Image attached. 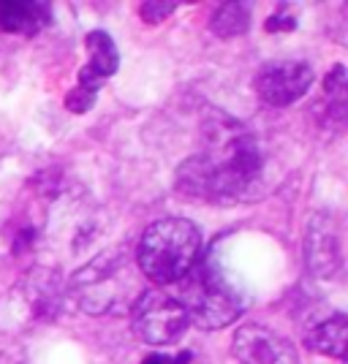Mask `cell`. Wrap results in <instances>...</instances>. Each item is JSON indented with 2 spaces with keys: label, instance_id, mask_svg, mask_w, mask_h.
<instances>
[{
  "label": "cell",
  "instance_id": "1",
  "mask_svg": "<svg viewBox=\"0 0 348 364\" xmlns=\"http://www.w3.org/2000/svg\"><path fill=\"white\" fill-rule=\"evenodd\" d=\"M261 177V144L243 125L223 117L204 128V147L177 168L174 188L182 196L199 201L237 204L256 196Z\"/></svg>",
  "mask_w": 348,
  "mask_h": 364
},
{
  "label": "cell",
  "instance_id": "12",
  "mask_svg": "<svg viewBox=\"0 0 348 364\" xmlns=\"http://www.w3.org/2000/svg\"><path fill=\"white\" fill-rule=\"evenodd\" d=\"M28 286H31V291L36 294L31 299V304L38 316L46 318V316L58 313V307H60V280L55 277V272L38 269V272H33L31 277H28Z\"/></svg>",
  "mask_w": 348,
  "mask_h": 364
},
{
  "label": "cell",
  "instance_id": "5",
  "mask_svg": "<svg viewBox=\"0 0 348 364\" xmlns=\"http://www.w3.org/2000/svg\"><path fill=\"white\" fill-rule=\"evenodd\" d=\"M131 323L142 343L147 346H172L188 329V313L180 299L164 291H142L131 307Z\"/></svg>",
  "mask_w": 348,
  "mask_h": 364
},
{
  "label": "cell",
  "instance_id": "2",
  "mask_svg": "<svg viewBox=\"0 0 348 364\" xmlns=\"http://www.w3.org/2000/svg\"><path fill=\"white\" fill-rule=\"evenodd\" d=\"M65 294L88 316L131 313L142 294L137 261L128 256L125 247L104 250L68 277Z\"/></svg>",
  "mask_w": 348,
  "mask_h": 364
},
{
  "label": "cell",
  "instance_id": "15",
  "mask_svg": "<svg viewBox=\"0 0 348 364\" xmlns=\"http://www.w3.org/2000/svg\"><path fill=\"white\" fill-rule=\"evenodd\" d=\"M93 101H95V92L82 90V87H74V90L65 95V107L71 109L74 114H82V112H88V109L93 107Z\"/></svg>",
  "mask_w": 348,
  "mask_h": 364
},
{
  "label": "cell",
  "instance_id": "4",
  "mask_svg": "<svg viewBox=\"0 0 348 364\" xmlns=\"http://www.w3.org/2000/svg\"><path fill=\"white\" fill-rule=\"evenodd\" d=\"M182 307L188 321L201 329H223L240 318L245 310V289L234 274L215 261L196 264L182 277Z\"/></svg>",
  "mask_w": 348,
  "mask_h": 364
},
{
  "label": "cell",
  "instance_id": "14",
  "mask_svg": "<svg viewBox=\"0 0 348 364\" xmlns=\"http://www.w3.org/2000/svg\"><path fill=\"white\" fill-rule=\"evenodd\" d=\"M174 3H169V0H161V3H144L142 9H139V14L144 22H150V25H158V22H164L169 14H174Z\"/></svg>",
  "mask_w": 348,
  "mask_h": 364
},
{
  "label": "cell",
  "instance_id": "8",
  "mask_svg": "<svg viewBox=\"0 0 348 364\" xmlns=\"http://www.w3.org/2000/svg\"><path fill=\"white\" fill-rule=\"evenodd\" d=\"M305 256H307V264L310 269L321 277H332L340 264H343V256H340V237L334 231V223L329 215H318L316 220L307 228V240H305Z\"/></svg>",
  "mask_w": 348,
  "mask_h": 364
},
{
  "label": "cell",
  "instance_id": "3",
  "mask_svg": "<svg viewBox=\"0 0 348 364\" xmlns=\"http://www.w3.org/2000/svg\"><path fill=\"white\" fill-rule=\"evenodd\" d=\"M201 231L185 218H164L144 228L137 247V269L155 286L180 283L196 267Z\"/></svg>",
  "mask_w": 348,
  "mask_h": 364
},
{
  "label": "cell",
  "instance_id": "6",
  "mask_svg": "<svg viewBox=\"0 0 348 364\" xmlns=\"http://www.w3.org/2000/svg\"><path fill=\"white\" fill-rule=\"evenodd\" d=\"M313 68L302 60H273L264 63L256 74L258 98L270 107H291L313 85Z\"/></svg>",
  "mask_w": 348,
  "mask_h": 364
},
{
  "label": "cell",
  "instance_id": "16",
  "mask_svg": "<svg viewBox=\"0 0 348 364\" xmlns=\"http://www.w3.org/2000/svg\"><path fill=\"white\" fill-rule=\"evenodd\" d=\"M297 28V19L291 14H283V11H278L267 19V31L270 33H278V31H294Z\"/></svg>",
  "mask_w": 348,
  "mask_h": 364
},
{
  "label": "cell",
  "instance_id": "13",
  "mask_svg": "<svg viewBox=\"0 0 348 364\" xmlns=\"http://www.w3.org/2000/svg\"><path fill=\"white\" fill-rule=\"evenodd\" d=\"M248 28H251V11L243 3H223L210 16V31L221 38L243 36Z\"/></svg>",
  "mask_w": 348,
  "mask_h": 364
},
{
  "label": "cell",
  "instance_id": "7",
  "mask_svg": "<svg viewBox=\"0 0 348 364\" xmlns=\"http://www.w3.org/2000/svg\"><path fill=\"white\" fill-rule=\"evenodd\" d=\"M231 356L237 364H300L291 340L258 323H245L234 332Z\"/></svg>",
  "mask_w": 348,
  "mask_h": 364
},
{
  "label": "cell",
  "instance_id": "17",
  "mask_svg": "<svg viewBox=\"0 0 348 364\" xmlns=\"http://www.w3.org/2000/svg\"><path fill=\"white\" fill-rule=\"evenodd\" d=\"M191 362V353L185 350V353H180V356H164V353H152V356H147L142 364H188Z\"/></svg>",
  "mask_w": 348,
  "mask_h": 364
},
{
  "label": "cell",
  "instance_id": "9",
  "mask_svg": "<svg viewBox=\"0 0 348 364\" xmlns=\"http://www.w3.org/2000/svg\"><path fill=\"white\" fill-rule=\"evenodd\" d=\"M85 46H88L90 60L85 63V68L79 71V85H76V87L98 92V87L104 85L109 76L117 74V68H120V55H117V46L112 41V36L104 31L88 33V36H85Z\"/></svg>",
  "mask_w": 348,
  "mask_h": 364
},
{
  "label": "cell",
  "instance_id": "11",
  "mask_svg": "<svg viewBox=\"0 0 348 364\" xmlns=\"http://www.w3.org/2000/svg\"><path fill=\"white\" fill-rule=\"evenodd\" d=\"M346 329L348 318L346 313H332L324 321L313 323L307 332H305V346L316 353H327L334 359H343L346 353Z\"/></svg>",
  "mask_w": 348,
  "mask_h": 364
},
{
  "label": "cell",
  "instance_id": "10",
  "mask_svg": "<svg viewBox=\"0 0 348 364\" xmlns=\"http://www.w3.org/2000/svg\"><path fill=\"white\" fill-rule=\"evenodd\" d=\"M52 22V9L46 3H0V28L6 33L36 36Z\"/></svg>",
  "mask_w": 348,
  "mask_h": 364
}]
</instances>
